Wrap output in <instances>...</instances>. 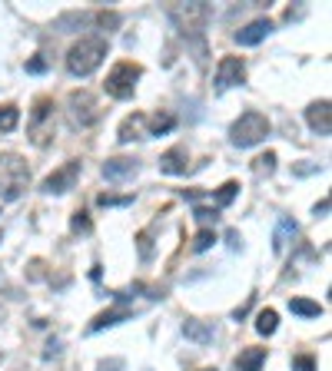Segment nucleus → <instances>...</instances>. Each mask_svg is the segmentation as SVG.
Wrapping results in <instances>:
<instances>
[{"mask_svg":"<svg viewBox=\"0 0 332 371\" xmlns=\"http://www.w3.org/2000/svg\"><path fill=\"white\" fill-rule=\"evenodd\" d=\"M193 216H196V222H203V229H206V222H216L220 212H216V209H206V206H196L193 209Z\"/></svg>","mask_w":332,"mask_h":371,"instance_id":"bb28decb","label":"nucleus"},{"mask_svg":"<svg viewBox=\"0 0 332 371\" xmlns=\"http://www.w3.org/2000/svg\"><path fill=\"white\" fill-rule=\"evenodd\" d=\"M107 56V40L103 37H80L77 44L66 50V70L73 77H90Z\"/></svg>","mask_w":332,"mask_h":371,"instance_id":"f03ea898","label":"nucleus"},{"mask_svg":"<svg viewBox=\"0 0 332 371\" xmlns=\"http://www.w3.org/2000/svg\"><path fill=\"white\" fill-rule=\"evenodd\" d=\"M236 193H239V183H223L216 189V206H230L232 199H236Z\"/></svg>","mask_w":332,"mask_h":371,"instance_id":"393cba45","label":"nucleus"},{"mask_svg":"<svg viewBox=\"0 0 332 371\" xmlns=\"http://www.w3.org/2000/svg\"><path fill=\"white\" fill-rule=\"evenodd\" d=\"M226 242H230V249H239V232L230 229V232H226Z\"/></svg>","mask_w":332,"mask_h":371,"instance_id":"72a5a7b5","label":"nucleus"},{"mask_svg":"<svg viewBox=\"0 0 332 371\" xmlns=\"http://www.w3.org/2000/svg\"><path fill=\"white\" fill-rule=\"evenodd\" d=\"M143 77V70H140V63H130V60H120V63L113 66L110 73H107V93H110L113 99H130L133 93H136V80Z\"/></svg>","mask_w":332,"mask_h":371,"instance_id":"39448f33","label":"nucleus"},{"mask_svg":"<svg viewBox=\"0 0 332 371\" xmlns=\"http://www.w3.org/2000/svg\"><path fill=\"white\" fill-rule=\"evenodd\" d=\"M266 361V348H246L236 355V371H259Z\"/></svg>","mask_w":332,"mask_h":371,"instance_id":"f3484780","label":"nucleus"},{"mask_svg":"<svg viewBox=\"0 0 332 371\" xmlns=\"http://www.w3.org/2000/svg\"><path fill=\"white\" fill-rule=\"evenodd\" d=\"M253 169H256V176H273V169H276V153H263L259 159H253Z\"/></svg>","mask_w":332,"mask_h":371,"instance_id":"b1692460","label":"nucleus"},{"mask_svg":"<svg viewBox=\"0 0 332 371\" xmlns=\"http://www.w3.org/2000/svg\"><path fill=\"white\" fill-rule=\"evenodd\" d=\"M123 361L120 358H110V361H100V371H120Z\"/></svg>","mask_w":332,"mask_h":371,"instance_id":"473e14b6","label":"nucleus"},{"mask_svg":"<svg viewBox=\"0 0 332 371\" xmlns=\"http://www.w3.org/2000/svg\"><path fill=\"white\" fill-rule=\"evenodd\" d=\"M30 186V166L17 153H0V199L17 202Z\"/></svg>","mask_w":332,"mask_h":371,"instance_id":"f257e3e1","label":"nucleus"},{"mask_svg":"<svg viewBox=\"0 0 332 371\" xmlns=\"http://www.w3.org/2000/svg\"><path fill=\"white\" fill-rule=\"evenodd\" d=\"M143 126H146V116H143V113H133V116H126V120L120 123V133H117V140H120V142L143 140V136H146Z\"/></svg>","mask_w":332,"mask_h":371,"instance_id":"4468645a","label":"nucleus"},{"mask_svg":"<svg viewBox=\"0 0 332 371\" xmlns=\"http://www.w3.org/2000/svg\"><path fill=\"white\" fill-rule=\"evenodd\" d=\"M77 176H80V163L77 159H70V163H64L57 173L47 176L40 189H44L47 196H64V193H70V189L77 186Z\"/></svg>","mask_w":332,"mask_h":371,"instance_id":"6e6552de","label":"nucleus"},{"mask_svg":"<svg viewBox=\"0 0 332 371\" xmlns=\"http://www.w3.org/2000/svg\"><path fill=\"white\" fill-rule=\"evenodd\" d=\"M126 318H133L130 308H107V312H100V315L90 322V332H103V328H113V325H120V322H126Z\"/></svg>","mask_w":332,"mask_h":371,"instance_id":"dca6fc26","label":"nucleus"},{"mask_svg":"<svg viewBox=\"0 0 332 371\" xmlns=\"http://www.w3.org/2000/svg\"><path fill=\"white\" fill-rule=\"evenodd\" d=\"M177 126V116H170V113H156L153 120H150V133L146 136H163V133H170Z\"/></svg>","mask_w":332,"mask_h":371,"instance_id":"412c9836","label":"nucleus"},{"mask_svg":"<svg viewBox=\"0 0 332 371\" xmlns=\"http://www.w3.org/2000/svg\"><path fill=\"white\" fill-rule=\"evenodd\" d=\"M306 123H309L312 133H319V136H329V130H332V107H329V99H319V103H312V107L306 109Z\"/></svg>","mask_w":332,"mask_h":371,"instance_id":"9d476101","label":"nucleus"},{"mask_svg":"<svg viewBox=\"0 0 332 371\" xmlns=\"http://www.w3.org/2000/svg\"><path fill=\"white\" fill-rule=\"evenodd\" d=\"M136 159H107L103 163V176L107 179H113V183H120V179H130V176H136Z\"/></svg>","mask_w":332,"mask_h":371,"instance_id":"2eb2a0df","label":"nucleus"},{"mask_svg":"<svg viewBox=\"0 0 332 371\" xmlns=\"http://www.w3.org/2000/svg\"><path fill=\"white\" fill-rule=\"evenodd\" d=\"M27 73H47V60H44V56H33V60H27Z\"/></svg>","mask_w":332,"mask_h":371,"instance_id":"7c9ffc66","label":"nucleus"},{"mask_svg":"<svg viewBox=\"0 0 332 371\" xmlns=\"http://www.w3.org/2000/svg\"><path fill=\"white\" fill-rule=\"evenodd\" d=\"M289 312H296V315H302V318H319L322 305L312 302V298H289Z\"/></svg>","mask_w":332,"mask_h":371,"instance_id":"aec40b11","label":"nucleus"},{"mask_svg":"<svg viewBox=\"0 0 332 371\" xmlns=\"http://www.w3.org/2000/svg\"><path fill=\"white\" fill-rule=\"evenodd\" d=\"M17 123H20V109L17 107H0V133H13L17 130Z\"/></svg>","mask_w":332,"mask_h":371,"instance_id":"4be33fe9","label":"nucleus"},{"mask_svg":"<svg viewBox=\"0 0 332 371\" xmlns=\"http://www.w3.org/2000/svg\"><path fill=\"white\" fill-rule=\"evenodd\" d=\"M213 242H216V232L210 229V226H206V229H199L196 232V239H193V252H206L213 245Z\"/></svg>","mask_w":332,"mask_h":371,"instance_id":"a878e982","label":"nucleus"},{"mask_svg":"<svg viewBox=\"0 0 332 371\" xmlns=\"http://www.w3.org/2000/svg\"><path fill=\"white\" fill-rule=\"evenodd\" d=\"M27 133L37 146H47L57 133V107L50 97H40L30 109V123H27Z\"/></svg>","mask_w":332,"mask_h":371,"instance_id":"20e7f679","label":"nucleus"},{"mask_svg":"<svg viewBox=\"0 0 332 371\" xmlns=\"http://www.w3.org/2000/svg\"><path fill=\"white\" fill-rule=\"evenodd\" d=\"M97 202L103 209H107V206H130L133 196H107V193H103V196H97Z\"/></svg>","mask_w":332,"mask_h":371,"instance_id":"cd10ccee","label":"nucleus"},{"mask_svg":"<svg viewBox=\"0 0 332 371\" xmlns=\"http://www.w3.org/2000/svg\"><path fill=\"white\" fill-rule=\"evenodd\" d=\"M66 107H70V123H73V126H93V123L100 120L97 99L90 97L87 90H73V93L66 97Z\"/></svg>","mask_w":332,"mask_h":371,"instance_id":"0eeeda50","label":"nucleus"},{"mask_svg":"<svg viewBox=\"0 0 332 371\" xmlns=\"http://www.w3.org/2000/svg\"><path fill=\"white\" fill-rule=\"evenodd\" d=\"M266 136H269V120H266L263 113H256V109L243 113V116L230 126V142L239 146V150H249L256 142H263Z\"/></svg>","mask_w":332,"mask_h":371,"instance_id":"7ed1b4c3","label":"nucleus"},{"mask_svg":"<svg viewBox=\"0 0 332 371\" xmlns=\"http://www.w3.org/2000/svg\"><path fill=\"white\" fill-rule=\"evenodd\" d=\"M97 23H100V27H117V23H120V17L103 11V13H97Z\"/></svg>","mask_w":332,"mask_h":371,"instance_id":"2f4dec72","label":"nucleus"},{"mask_svg":"<svg viewBox=\"0 0 332 371\" xmlns=\"http://www.w3.org/2000/svg\"><path fill=\"white\" fill-rule=\"evenodd\" d=\"M269 33H273V20L259 17V20L246 23L243 30H236V44H239V47H256V44H263Z\"/></svg>","mask_w":332,"mask_h":371,"instance_id":"9b49d317","label":"nucleus"},{"mask_svg":"<svg viewBox=\"0 0 332 371\" xmlns=\"http://www.w3.org/2000/svg\"><path fill=\"white\" fill-rule=\"evenodd\" d=\"M160 173H166V176H183L186 173V150H183V146L166 150V153L160 156Z\"/></svg>","mask_w":332,"mask_h":371,"instance_id":"f8f14e48","label":"nucleus"},{"mask_svg":"<svg viewBox=\"0 0 332 371\" xmlns=\"http://www.w3.org/2000/svg\"><path fill=\"white\" fill-rule=\"evenodd\" d=\"M289 236H296V222H292V219H279V229H276V236H273V252H276V255L286 252Z\"/></svg>","mask_w":332,"mask_h":371,"instance_id":"6ab92c4d","label":"nucleus"},{"mask_svg":"<svg viewBox=\"0 0 332 371\" xmlns=\"http://www.w3.org/2000/svg\"><path fill=\"white\" fill-rule=\"evenodd\" d=\"M292 371H316L312 355H296V358H292Z\"/></svg>","mask_w":332,"mask_h":371,"instance_id":"c756f323","label":"nucleus"},{"mask_svg":"<svg viewBox=\"0 0 332 371\" xmlns=\"http://www.w3.org/2000/svg\"><path fill=\"white\" fill-rule=\"evenodd\" d=\"M203 371H216V368H203Z\"/></svg>","mask_w":332,"mask_h":371,"instance_id":"e433bc0d","label":"nucleus"},{"mask_svg":"<svg viewBox=\"0 0 332 371\" xmlns=\"http://www.w3.org/2000/svg\"><path fill=\"white\" fill-rule=\"evenodd\" d=\"M326 212H329V199H322L319 206H316V216H326Z\"/></svg>","mask_w":332,"mask_h":371,"instance_id":"c9c22d12","label":"nucleus"},{"mask_svg":"<svg viewBox=\"0 0 332 371\" xmlns=\"http://www.w3.org/2000/svg\"><path fill=\"white\" fill-rule=\"evenodd\" d=\"M183 335H186L189 341H196V345H210V341L216 339V328H213L210 322H199V318H186V322H183Z\"/></svg>","mask_w":332,"mask_h":371,"instance_id":"ddd939ff","label":"nucleus"},{"mask_svg":"<svg viewBox=\"0 0 332 371\" xmlns=\"http://www.w3.org/2000/svg\"><path fill=\"white\" fill-rule=\"evenodd\" d=\"M246 80V63L239 56H223L220 66H216V90H230V87H239Z\"/></svg>","mask_w":332,"mask_h":371,"instance_id":"1a4fd4ad","label":"nucleus"},{"mask_svg":"<svg viewBox=\"0 0 332 371\" xmlns=\"http://www.w3.org/2000/svg\"><path fill=\"white\" fill-rule=\"evenodd\" d=\"M70 229L77 232V236H90V232H93V222H90V216L83 212V209H77V212H73V219H70Z\"/></svg>","mask_w":332,"mask_h":371,"instance_id":"5701e85b","label":"nucleus"},{"mask_svg":"<svg viewBox=\"0 0 332 371\" xmlns=\"http://www.w3.org/2000/svg\"><path fill=\"white\" fill-rule=\"evenodd\" d=\"M44 355H47V358H54V355H60V341H50V345H47V351H44Z\"/></svg>","mask_w":332,"mask_h":371,"instance_id":"f704fd0d","label":"nucleus"},{"mask_svg":"<svg viewBox=\"0 0 332 371\" xmlns=\"http://www.w3.org/2000/svg\"><path fill=\"white\" fill-rule=\"evenodd\" d=\"M136 245H140V259H150V255H153V242H150V232H140V236H136Z\"/></svg>","mask_w":332,"mask_h":371,"instance_id":"c85d7f7f","label":"nucleus"},{"mask_svg":"<svg viewBox=\"0 0 332 371\" xmlns=\"http://www.w3.org/2000/svg\"><path fill=\"white\" fill-rule=\"evenodd\" d=\"M170 20L177 23L183 37H196L210 23V7L206 4H173L170 7Z\"/></svg>","mask_w":332,"mask_h":371,"instance_id":"423d86ee","label":"nucleus"},{"mask_svg":"<svg viewBox=\"0 0 332 371\" xmlns=\"http://www.w3.org/2000/svg\"><path fill=\"white\" fill-rule=\"evenodd\" d=\"M0 358H4V355H0Z\"/></svg>","mask_w":332,"mask_h":371,"instance_id":"4c0bfd02","label":"nucleus"},{"mask_svg":"<svg viewBox=\"0 0 332 371\" xmlns=\"http://www.w3.org/2000/svg\"><path fill=\"white\" fill-rule=\"evenodd\" d=\"M276 325H279V315L276 308H263V312H256V332L269 339V335H276Z\"/></svg>","mask_w":332,"mask_h":371,"instance_id":"a211bd4d","label":"nucleus"}]
</instances>
